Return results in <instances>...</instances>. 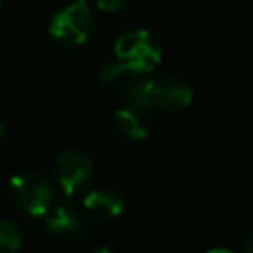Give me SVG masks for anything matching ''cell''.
Returning <instances> with one entry per match:
<instances>
[{"label":"cell","instance_id":"cell-1","mask_svg":"<svg viewBox=\"0 0 253 253\" xmlns=\"http://www.w3.org/2000/svg\"><path fill=\"white\" fill-rule=\"evenodd\" d=\"M160 43L148 30H128L115 42V59L101 65L99 77L111 83L123 75H144L160 63Z\"/></svg>","mask_w":253,"mask_h":253},{"label":"cell","instance_id":"cell-2","mask_svg":"<svg viewBox=\"0 0 253 253\" xmlns=\"http://www.w3.org/2000/svg\"><path fill=\"white\" fill-rule=\"evenodd\" d=\"M49 36L63 47H79L87 43L95 30V16L87 2H71L69 6L61 8L59 12L53 14L49 20Z\"/></svg>","mask_w":253,"mask_h":253},{"label":"cell","instance_id":"cell-3","mask_svg":"<svg viewBox=\"0 0 253 253\" xmlns=\"http://www.w3.org/2000/svg\"><path fill=\"white\" fill-rule=\"evenodd\" d=\"M10 196L14 204L30 215H45L53 202L49 180L38 170H24L10 180Z\"/></svg>","mask_w":253,"mask_h":253},{"label":"cell","instance_id":"cell-4","mask_svg":"<svg viewBox=\"0 0 253 253\" xmlns=\"http://www.w3.org/2000/svg\"><path fill=\"white\" fill-rule=\"evenodd\" d=\"M146 101L152 111L174 113L190 105L192 87L178 75L162 73L158 77H146Z\"/></svg>","mask_w":253,"mask_h":253},{"label":"cell","instance_id":"cell-5","mask_svg":"<svg viewBox=\"0 0 253 253\" xmlns=\"http://www.w3.org/2000/svg\"><path fill=\"white\" fill-rule=\"evenodd\" d=\"M53 174L63 194L71 198L77 192H81L85 186H89L93 178V160L83 150H77V148L63 150L55 158Z\"/></svg>","mask_w":253,"mask_h":253},{"label":"cell","instance_id":"cell-6","mask_svg":"<svg viewBox=\"0 0 253 253\" xmlns=\"http://www.w3.org/2000/svg\"><path fill=\"white\" fill-rule=\"evenodd\" d=\"M43 229L55 239L65 243H79L89 235V225L85 217L69 202L59 204L51 211H47Z\"/></svg>","mask_w":253,"mask_h":253},{"label":"cell","instance_id":"cell-7","mask_svg":"<svg viewBox=\"0 0 253 253\" xmlns=\"http://www.w3.org/2000/svg\"><path fill=\"white\" fill-rule=\"evenodd\" d=\"M83 208L93 219L107 223L121 215V211L125 210V200L113 188H97L85 196Z\"/></svg>","mask_w":253,"mask_h":253},{"label":"cell","instance_id":"cell-8","mask_svg":"<svg viewBox=\"0 0 253 253\" xmlns=\"http://www.w3.org/2000/svg\"><path fill=\"white\" fill-rule=\"evenodd\" d=\"M146 117L148 115H144V113L132 111L128 107H121L113 113V125L123 136L130 138V140H142L148 134V119Z\"/></svg>","mask_w":253,"mask_h":253},{"label":"cell","instance_id":"cell-9","mask_svg":"<svg viewBox=\"0 0 253 253\" xmlns=\"http://www.w3.org/2000/svg\"><path fill=\"white\" fill-rule=\"evenodd\" d=\"M24 243V235L18 223L0 217V253H18Z\"/></svg>","mask_w":253,"mask_h":253},{"label":"cell","instance_id":"cell-10","mask_svg":"<svg viewBox=\"0 0 253 253\" xmlns=\"http://www.w3.org/2000/svg\"><path fill=\"white\" fill-rule=\"evenodd\" d=\"M130 2L132 0H97V6L103 12H119V10L126 8Z\"/></svg>","mask_w":253,"mask_h":253},{"label":"cell","instance_id":"cell-11","mask_svg":"<svg viewBox=\"0 0 253 253\" xmlns=\"http://www.w3.org/2000/svg\"><path fill=\"white\" fill-rule=\"evenodd\" d=\"M241 253H253V233H249L241 241Z\"/></svg>","mask_w":253,"mask_h":253},{"label":"cell","instance_id":"cell-12","mask_svg":"<svg viewBox=\"0 0 253 253\" xmlns=\"http://www.w3.org/2000/svg\"><path fill=\"white\" fill-rule=\"evenodd\" d=\"M93 253H115L111 247H99L97 251H93Z\"/></svg>","mask_w":253,"mask_h":253},{"label":"cell","instance_id":"cell-13","mask_svg":"<svg viewBox=\"0 0 253 253\" xmlns=\"http://www.w3.org/2000/svg\"><path fill=\"white\" fill-rule=\"evenodd\" d=\"M208 253H231V251H227V249H210Z\"/></svg>","mask_w":253,"mask_h":253},{"label":"cell","instance_id":"cell-14","mask_svg":"<svg viewBox=\"0 0 253 253\" xmlns=\"http://www.w3.org/2000/svg\"><path fill=\"white\" fill-rule=\"evenodd\" d=\"M4 130H6V128H4V123H2V121H0V138H2V136H4Z\"/></svg>","mask_w":253,"mask_h":253},{"label":"cell","instance_id":"cell-15","mask_svg":"<svg viewBox=\"0 0 253 253\" xmlns=\"http://www.w3.org/2000/svg\"><path fill=\"white\" fill-rule=\"evenodd\" d=\"M79 2H87V0H79Z\"/></svg>","mask_w":253,"mask_h":253},{"label":"cell","instance_id":"cell-16","mask_svg":"<svg viewBox=\"0 0 253 253\" xmlns=\"http://www.w3.org/2000/svg\"><path fill=\"white\" fill-rule=\"evenodd\" d=\"M0 2H2V0H0Z\"/></svg>","mask_w":253,"mask_h":253}]
</instances>
